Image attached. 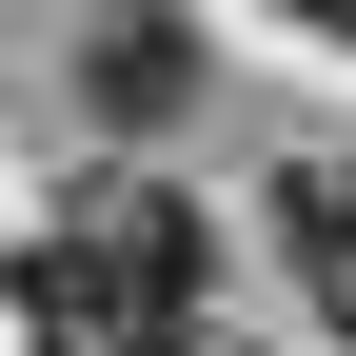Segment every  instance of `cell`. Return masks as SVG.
Segmentation results:
<instances>
[{"mask_svg": "<svg viewBox=\"0 0 356 356\" xmlns=\"http://www.w3.org/2000/svg\"><path fill=\"white\" fill-rule=\"evenodd\" d=\"M20 337L40 356H178V317H198V218L159 198V178H119L99 218H60V238H20Z\"/></svg>", "mask_w": 356, "mask_h": 356, "instance_id": "6da1fadb", "label": "cell"}, {"mask_svg": "<svg viewBox=\"0 0 356 356\" xmlns=\"http://www.w3.org/2000/svg\"><path fill=\"white\" fill-rule=\"evenodd\" d=\"M277 238H297V277H317V317L356 337V178L317 159V178H277Z\"/></svg>", "mask_w": 356, "mask_h": 356, "instance_id": "7a4b0ae2", "label": "cell"}, {"mask_svg": "<svg viewBox=\"0 0 356 356\" xmlns=\"http://www.w3.org/2000/svg\"><path fill=\"white\" fill-rule=\"evenodd\" d=\"M79 79H99V119H178V99H198V40H159V20H119V40H99Z\"/></svg>", "mask_w": 356, "mask_h": 356, "instance_id": "3957f363", "label": "cell"}, {"mask_svg": "<svg viewBox=\"0 0 356 356\" xmlns=\"http://www.w3.org/2000/svg\"><path fill=\"white\" fill-rule=\"evenodd\" d=\"M297 20H317V40H356V0H297Z\"/></svg>", "mask_w": 356, "mask_h": 356, "instance_id": "277c9868", "label": "cell"}]
</instances>
